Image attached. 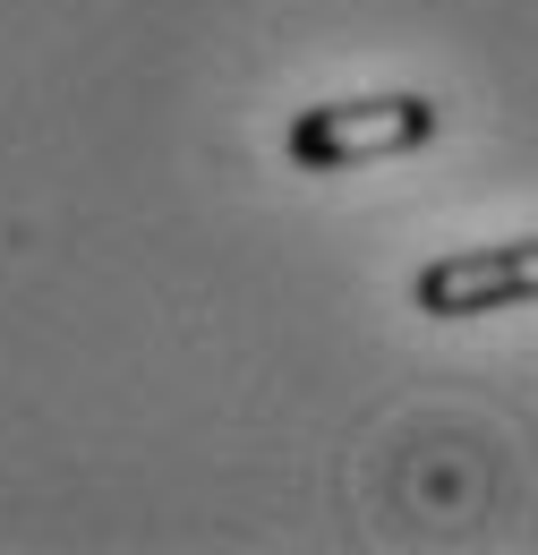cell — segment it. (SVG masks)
Segmentation results:
<instances>
[{"mask_svg":"<svg viewBox=\"0 0 538 555\" xmlns=\"http://www.w3.org/2000/svg\"><path fill=\"white\" fill-rule=\"evenodd\" d=\"M410 299L427 317H496V308H522V299H538V240L436 257V266H419Z\"/></svg>","mask_w":538,"mask_h":555,"instance_id":"2","label":"cell"},{"mask_svg":"<svg viewBox=\"0 0 538 555\" xmlns=\"http://www.w3.org/2000/svg\"><path fill=\"white\" fill-rule=\"evenodd\" d=\"M445 112L427 94H350V103H317L291 120V163L299 171H350V163H394V154H419L436 145Z\"/></svg>","mask_w":538,"mask_h":555,"instance_id":"1","label":"cell"}]
</instances>
